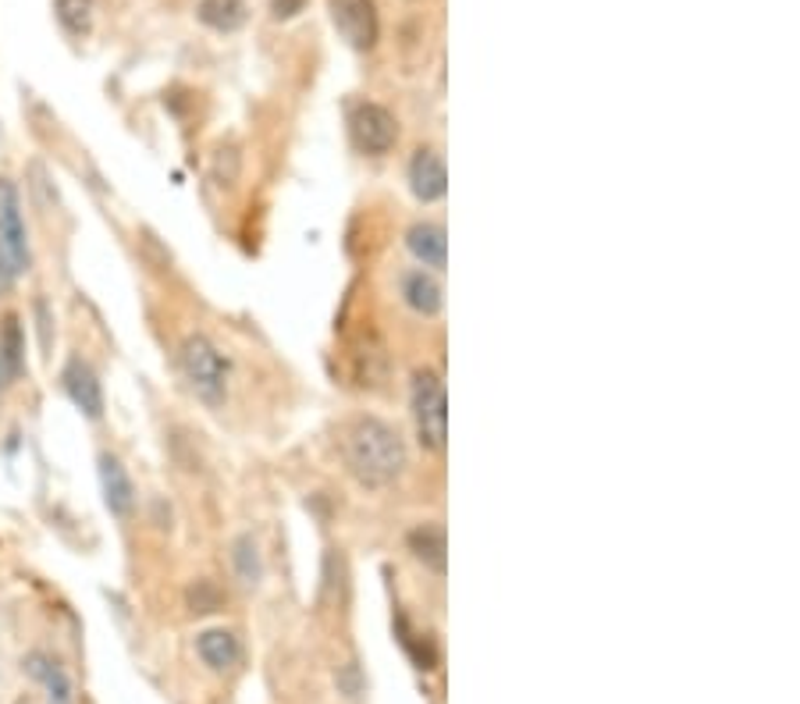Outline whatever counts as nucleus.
<instances>
[{
  "label": "nucleus",
  "mask_w": 800,
  "mask_h": 704,
  "mask_svg": "<svg viewBox=\"0 0 800 704\" xmlns=\"http://www.w3.org/2000/svg\"><path fill=\"white\" fill-rule=\"evenodd\" d=\"M0 249L15 267V274H25L33 264V253H29V228H25V217H22V200H18V189L15 182H8V178H0Z\"/></svg>",
  "instance_id": "4"
},
{
  "label": "nucleus",
  "mask_w": 800,
  "mask_h": 704,
  "mask_svg": "<svg viewBox=\"0 0 800 704\" xmlns=\"http://www.w3.org/2000/svg\"><path fill=\"white\" fill-rule=\"evenodd\" d=\"M178 367H182V377L192 388L200 402L206 406H221L228 395V374L231 367L225 360V353L206 338V335H189L178 349Z\"/></svg>",
  "instance_id": "2"
},
{
  "label": "nucleus",
  "mask_w": 800,
  "mask_h": 704,
  "mask_svg": "<svg viewBox=\"0 0 800 704\" xmlns=\"http://www.w3.org/2000/svg\"><path fill=\"white\" fill-rule=\"evenodd\" d=\"M409 552L417 562H423L428 569L434 573H445V530L437 527V523H420L417 530H409Z\"/></svg>",
  "instance_id": "14"
},
{
  "label": "nucleus",
  "mask_w": 800,
  "mask_h": 704,
  "mask_svg": "<svg viewBox=\"0 0 800 704\" xmlns=\"http://www.w3.org/2000/svg\"><path fill=\"white\" fill-rule=\"evenodd\" d=\"M246 0H200L196 15L206 29L214 33H236L246 22Z\"/></svg>",
  "instance_id": "16"
},
{
  "label": "nucleus",
  "mask_w": 800,
  "mask_h": 704,
  "mask_svg": "<svg viewBox=\"0 0 800 704\" xmlns=\"http://www.w3.org/2000/svg\"><path fill=\"white\" fill-rule=\"evenodd\" d=\"M350 136L359 153L384 157L398 143V121L389 107L381 104H356L350 114Z\"/></svg>",
  "instance_id": "5"
},
{
  "label": "nucleus",
  "mask_w": 800,
  "mask_h": 704,
  "mask_svg": "<svg viewBox=\"0 0 800 704\" xmlns=\"http://www.w3.org/2000/svg\"><path fill=\"white\" fill-rule=\"evenodd\" d=\"M61 384H64V392H68V399L75 402V409H79V413H86L89 420H100L103 417V388H100V377H97V370L82 360V356H72V360L64 363Z\"/></svg>",
  "instance_id": "7"
},
{
  "label": "nucleus",
  "mask_w": 800,
  "mask_h": 704,
  "mask_svg": "<svg viewBox=\"0 0 800 704\" xmlns=\"http://www.w3.org/2000/svg\"><path fill=\"white\" fill-rule=\"evenodd\" d=\"M0 381H4V377H0Z\"/></svg>",
  "instance_id": "22"
},
{
  "label": "nucleus",
  "mask_w": 800,
  "mask_h": 704,
  "mask_svg": "<svg viewBox=\"0 0 800 704\" xmlns=\"http://www.w3.org/2000/svg\"><path fill=\"white\" fill-rule=\"evenodd\" d=\"M412 420H417L420 445L428 452H445L448 445V395L434 370L412 374Z\"/></svg>",
  "instance_id": "3"
},
{
  "label": "nucleus",
  "mask_w": 800,
  "mask_h": 704,
  "mask_svg": "<svg viewBox=\"0 0 800 704\" xmlns=\"http://www.w3.org/2000/svg\"><path fill=\"white\" fill-rule=\"evenodd\" d=\"M58 18L72 36H86L93 25V0H54Z\"/></svg>",
  "instance_id": "18"
},
{
  "label": "nucleus",
  "mask_w": 800,
  "mask_h": 704,
  "mask_svg": "<svg viewBox=\"0 0 800 704\" xmlns=\"http://www.w3.org/2000/svg\"><path fill=\"white\" fill-rule=\"evenodd\" d=\"M342 456L364 488H389L406 470V441L389 420L356 417L342 434Z\"/></svg>",
  "instance_id": "1"
},
{
  "label": "nucleus",
  "mask_w": 800,
  "mask_h": 704,
  "mask_svg": "<svg viewBox=\"0 0 800 704\" xmlns=\"http://www.w3.org/2000/svg\"><path fill=\"white\" fill-rule=\"evenodd\" d=\"M29 673L47 687V701L50 704H75V687L68 680V673L61 669V662L47 658V655H33L29 658Z\"/></svg>",
  "instance_id": "15"
},
{
  "label": "nucleus",
  "mask_w": 800,
  "mask_h": 704,
  "mask_svg": "<svg viewBox=\"0 0 800 704\" xmlns=\"http://www.w3.org/2000/svg\"><path fill=\"white\" fill-rule=\"evenodd\" d=\"M303 8H306V0H270V15H275L278 22L295 18Z\"/></svg>",
  "instance_id": "19"
},
{
  "label": "nucleus",
  "mask_w": 800,
  "mask_h": 704,
  "mask_svg": "<svg viewBox=\"0 0 800 704\" xmlns=\"http://www.w3.org/2000/svg\"><path fill=\"white\" fill-rule=\"evenodd\" d=\"M100 488H103V502H107L111 516L128 520L136 509V484L128 477V470L118 456L103 452L100 456Z\"/></svg>",
  "instance_id": "9"
},
{
  "label": "nucleus",
  "mask_w": 800,
  "mask_h": 704,
  "mask_svg": "<svg viewBox=\"0 0 800 704\" xmlns=\"http://www.w3.org/2000/svg\"><path fill=\"white\" fill-rule=\"evenodd\" d=\"M231 569H236L242 587H256L264 576V562H261V545H256L253 534H242L231 541Z\"/></svg>",
  "instance_id": "17"
},
{
  "label": "nucleus",
  "mask_w": 800,
  "mask_h": 704,
  "mask_svg": "<svg viewBox=\"0 0 800 704\" xmlns=\"http://www.w3.org/2000/svg\"><path fill=\"white\" fill-rule=\"evenodd\" d=\"M409 189L420 203H434L445 196L448 189V171L442 153L431 146H420L409 161Z\"/></svg>",
  "instance_id": "8"
},
{
  "label": "nucleus",
  "mask_w": 800,
  "mask_h": 704,
  "mask_svg": "<svg viewBox=\"0 0 800 704\" xmlns=\"http://www.w3.org/2000/svg\"><path fill=\"white\" fill-rule=\"evenodd\" d=\"M196 655L200 662L206 665V669L214 673H228L231 665L239 662L242 648H239V637L231 630H221V626H214V630H203L196 637Z\"/></svg>",
  "instance_id": "11"
},
{
  "label": "nucleus",
  "mask_w": 800,
  "mask_h": 704,
  "mask_svg": "<svg viewBox=\"0 0 800 704\" xmlns=\"http://www.w3.org/2000/svg\"><path fill=\"white\" fill-rule=\"evenodd\" d=\"M36 313H40V331H43V349H50V317H47V303H36Z\"/></svg>",
  "instance_id": "21"
},
{
  "label": "nucleus",
  "mask_w": 800,
  "mask_h": 704,
  "mask_svg": "<svg viewBox=\"0 0 800 704\" xmlns=\"http://www.w3.org/2000/svg\"><path fill=\"white\" fill-rule=\"evenodd\" d=\"M25 370V335H22V324L15 313L4 317V324H0V377L4 384L18 381Z\"/></svg>",
  "instance_id": "13"
},
{
  "label": "nucleus",
  "mask_w": 800,
  "mask_h": 704,
  "mask_svg": "<svg viewBox=\"0 0 800 704\" xmlns=\"http://www.w3.org/2000/svg\"><path fill=\"white\" fill-rule=\"evenodd\" d=\"M15 281H18L15 267H11V260L4 256V249H0V296H4V292H11V285H15Z\"/></svg>",
  "instance_id": "20"
},
{
  "label": "nucleus",
  "mask_w": 800,
  "mask_h": 704,
  "mask_svg": "<svg viewBox=\"0 0 800 704\" xmlns=\"http://www.w3.org/2000/svg\"><path fill=\"white\" fill-rule=\"evenodd\" d=\"M406 246H409V253L417 256L423 267H431V271H445V264H448V239H445V228L442 225H431V221L412 225L409 235H406Z\"/></svg>",
  "instance_id": "10"
},
{
  "label": "nucleus",
  "mask_w": 800,
  "mask_h": 704,
  "mask_svg": "<svg viewBox=\"0 0 800 704\" xmlns=\"http://www.w3.org/2000/svg\"><path fill=\"white\" fill-rule=\"evenodd\" d=\"M331 22L353 50H373L381 40V18L373 0H328Z\"/></svg>",
  "instance_id": "6"
},
{
  "label": "nucleus",
  "mask_w": 800,
  "mask_h": 704,
  "mask_svg": "<svg viewBox=\"0 0 800 704\" xmlns=\"http://www.w3.org/2000/svg\"><path fill=\"white\" fill-rule=\"evenodd\" d=\"M403 299L412 313L420 317H437L445 306V292L437 285V278L428 271H409L403 274Z\"/></svg>",
  "instance_id": "12"
}]
</instances>
